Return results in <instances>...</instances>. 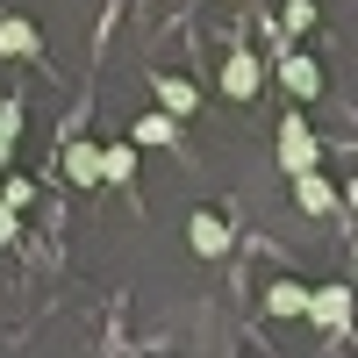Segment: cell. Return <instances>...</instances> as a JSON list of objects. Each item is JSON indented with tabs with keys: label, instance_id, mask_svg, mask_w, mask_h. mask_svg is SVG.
<instances>
[{
	"label": "cell",
	"instance_id": "cell-1",
	"mask_svg": "<svg viewBox=\"0 0 358 358\" xmlns=\"http://www.w3.org/2000/svg\"><path fill=\"white\" fill-rule=\"evenodd\" d=\"M280 165H287L294 179H308V165H315V136H308L301 115H287V122H280Z\"/></svg>",
	"mask_w": 358,
	"mask_h": 358
},
{
	"label": "cell",
	"instance_id": "cell-2",
	"mask_svg": "<svg viewBox=\"0 0 358 358\" xmlns=\"http://www.w3.org/2000/svg\"><path fill=\"white\" fill-rule=\"evenodd\" d=\"M222 94H229V101H251V94H258V57H251L244 43L222 57Z\"/></svg>",
	"mask_w": 358,
	"mask_h": 358
},
{
	"label": "cell",
	"instance_id": "cell-3",
	"mask_svg": "<svg viewBox=\"0 0 358 358\" xmlns=\"http://www.w3.org/2000/svg\"><path fill=\"white\" fill-rule=\"evenodd\" d=\"M280 86H287L294 101H315V86H322L315 57H301V50H280Z\"/></svg>",
	"mask_w": 358,
	"mask_h": 358
},
{
	"label": "cell",
	"instance_id": "cell-4",
	"mask_svg": "<svg viewBox=\"0 0 358 358\" xmlns=\"http://www.w3.org/2000/svg\"><path fill=\"white\" fill-rule=\"evenodd\" d=\"M187 236H194V251H201V258H222V251H229V222L215 215V208H201Z\"/></svg>",
	"mask_w": 358,
	"mask_h": 358
},
{
	"label": "cell",
	"instance_id": "cell-5",
	"mask_svg": "<svg viewBox=\"0 0 358 358\" xmlns=\"http://www.w3.org/2000/svg\"><path fill=\"white\" fill-rule=\"evenodd\" d=\"M65 172L79 179V187H94V179H108V151L101 143H65Z\"/></svg>",
	"mask_w": 358,
	"mask_h": 358
},
{
	"label": "cell",
	"instance_id": "cell-6",
	"mask_svg": "<svg viewBox=\"0 0 358 358\" xmlns=\"http://www.w3.org/2000/svg\"><path fill=\"white\" fill-rule=\"evenodd\" d=\"M308 322H322V330L351 322V287H315V301H308Z\"/></svg>",
	"mask_w": 358,
	"mask_h": 358
},
{
	"label": "cell",
	"instance_id": "cell-7",
	"mask_svg": "<svg viewBox=\"0 0 358 358\" xmlns=\"http://www.w3.org/2000/svg\"><path fill=\"white\" fill-rule=\"evenodd\" d=\"M308 301H315V294L301 287V280H273V287H265V308H273V315H308Z\"/></svg>",
	"mask_w": 358,
	"mask_h": 358
},
{
	"label": "cell",
	"instance_id": "cell-8",
	"mask_svg": "<svg viewBox=\"0 0 358 358\" xmlns=\"http://www.w3.org/2000/svg\"><path fill=\"white\" fill-rule=\"evenodd\" d=\"M0 57H36V22H29V15L0 22Z\"/></svg>",
	"mask_w": 358,
	"mask_h": 358
},
{
	"label": "cell",
	"instance_id": "cell-9",
	"mask_svg": "<svg viewBox=\"0 0 358 358\" xmlns=\"http://www.w3.org/2000/svg\"><path fill=\"white\" fill-rule=\"evenodd\" d=\"M294 194H301V208H308V215H330V208H337V194H330V179H294Z\"/></svg>",
	"mask_w": 358,
	"mask_h": 358
},
{
	"label": "cell",
	"instance_id": "cell-10",
	"mask_svg": "<svg viewBox=\"0 0 358 358\" xmlns=\"http://www.w3.org/2000/svg\"><path fill=\"white\" fill-rule=\"evenodd\" d=\"M158 101H165V115L179 122V115H194V101H201V94H194L187 79H158Z\"/></svg>",
	"mask_w": 358,
	"mask_h": 358
},
{
	"label": "cell",
	"instance_id": "cell-11",
	"mask_svg": "<svg viewBox=\"0 0 358 358\" xmlns=\"http://www.w3.org/2000/svg\"><path fill=\"white\" fill-rule=\"evenodd\" d=\"M179 136V122H172V115L158 108V115H143V122H136V143H172Z\"/></svg>",
	"mask_w": 358,
	"mask_h": 358
},
{
	"label": "cell",
	"instance_id": "cell-12",
	"mask_svg": "<svg viewBox=\"0 0 358 358\" xmlns=\"http://www.w3.org/2000/svg\"><path fill=\"white\" fill-rule=\"evenodd\" d=\"M108 179H115V187L136 179V151H129V143H115V151H108Z\"/></svg>",
	"mask_w": 358,
	"mask_h": 358
},
{
	"label": "cell",
	"instance_id": "cell-13",
	"mask_svg": "<svg viewBox=\"0 0 358 358\" xmlns=\"http://www.w3.org/2000/svg\"><path fill=\"white\" fill-rule=\"evenodd\" d=\"M280 22H287V29H308V22H315V0H287Z\"/></svg>",
	"mask_w": 358,
	"mask_h": 358
},
{
	"label": "cell",
	"instance_id": "cell-14",
	"mask_svg": "<svg viewBox=\"0 0 358 358\" xmlns=\"http://www.w3.org/2000/svg\"><path fill=\"white\" fill-rule=\"evenodd\" d=\"M15 129H22V101H0V136L15 143Z\"/></svg>",
	"mask_w": 358,
	"mask_h": 358
},
{
	"label": "cell",
	"instance_id": "cell-15",
	"mask_svg": "<svg viewBox=\"0 0 358 358\" xmlns=\"http://www.w3.org/2000/svg\"><path fill=\"white\" fill-rule=\"evenodd\" d=\"M15 229H22V222H15V208H8V201H0V244H8V236H15Z\"/></svg>",
	"mask_w": 358,
	"mask_h": 358
},
{
	"label": "cell",
	"instance_id": "cell-16",
	"mask_svg": "<svg viewBox=\"0 0 358 358\" xmlns=\"http://www.w3.org/2000/svg\"><path fill=\"white\" fill-rule=\"evenodd\" d=\"M8 158H15V143H8V136H0V165H8Z\"/></svg>",
	"mask_w": 358,
	"mask_h": 358
}]
</instances>
